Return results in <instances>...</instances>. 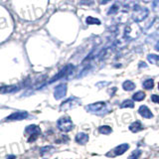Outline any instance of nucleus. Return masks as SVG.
<instances>
[{
    "label": "nucleus",
    "instance_id": "nucleus-7",
    "mask_svg": "<svg viewBox=\"0 0 159 159\" xmlns=\"http://www.w3.org/2000/svg\"><path fill=\"white\" fill-rule=\"evenodd\" d=\"M67 94V85L66 84H60L59 86L56 87L55 92H54V97L56 100H60L63 98Z\"/></svg>",
    "mask_w": 159,
    "mask_h": 159
},
{
    "label": "nucleus",
    "instance_id": "nucleus-2",
    "mask_svg": "<svg viewBox=\"0 0 159 159\" xmlns=\"http://www.w3.org/2000/svg\"><path fill=\"white\" fill-rule=\"evenodd\" d=\"M132 9H133V12H132V19H133L135 22L143 21L149 14V10L147 9L146 7L134 5L132 7Z\"/></svg>",
    "mask_w": 159,
    "mask_h": 159
},
{
    "label": "nucleus",
    "instance_id": "nucleus-18",
    "mask_svg": "<svg viewBox=\"0 0 159 159\" xmlns=\"http://www.w3.org/2000/svg\"><path fill=\"white\" fill-rule=\"evenodd\" d=\"M98 131H100V133L101 134H105L108 135L109 133H111V127L108 126V125H103V126H100V128H98Z\"/></svg>",
    "mask_w": 159,
    "mask_h": 159
},
{
    "label": "nucleus",
    "instance_id": "nucleus-33",
    "mask_svg": "<svg viewBox=\"0 0 159 159\" xmlns=\"http://www.w3.org/2000/svg\"><path fill=\"white\" fill-rule=\"evenodd\" d=\"M16 157H15V155H10V156H8V158L7 159H15Z\"/></svg>",
    "mask_w": 159,
    "mask_h": 159
},
{
    "label": "nucleus",
    "instance_id": "nucleus-9",
    "mask_svg": "<svg viewBox=\"0 0 159 159\" xmlns=\"http://www.w3.org/2000/svg\"><path fill=\"white\" fill-rule=\"evenodd\" d=\"M75 140L77 143H79V144L84 145L89 141V135L87 133H85V132H80V133H78L77 135H76Z\"/></svg>",
    "mask_w": 159,
    "mask_h": 159
},
{
    "label": "nucleus",
    "instance_id": "nucleus-15",
    "mask_svg": "<svg viewBox=\"0 0 159 159\" xmlns=\"http://www.w3.org/2000/svg\"><path fill=\"white\" fill-rule=\"evenodd\" d=\"M86 23L88 25H101V20H98L97 18L89 16L86 19Z\"/></svg>",
    "mask_w": 159,
    "mask_h": 159
},
{
    "label": "nucleus",
    "instance_id": "nucleus-19",
    "mask_svg": "<svg viewBox=\"0 0 159 159\" xmlns=\"http://www.w3.org/2000/svg\"><path fill=\"white\" fill-rule=\"evenodd\" d=\"M40 130V127L39 126H37L35 125V124H31V125H29L26 127V130L25 132H27V133H34V132H36V131H39Z\"/></svg>",
    "mask_w": 159,
    "mask_h": 159
},
{
    "label": "nucleus",
    "instance_id": "nucleus-26",
    "mask_svg": "<svg viewBox=\"0 0 159 159\" xmlns=\"http://www.w3.org/2000/svg\"><path fill=\"white\" fill-rule=\"evenodd\" d=\"M151 101H152L153 103L159 104V96L158 94H152V96H151Z\"/></svg>",
    "mask_w": 159,
    "mask_h": 159
},
{
    "label": "nucleus",
    "instance_id": "nucleus-22",
    "mask_svg": "<svg viewBox=\"0 0 159 159\" xmlns=\"http://www.w3.org/2000/svg\"><path fill=\"white\" fill-rule=\"evenodd\" d=\"M118 8H119V6H118V4H113L111 7V9L108 10V15H111V14H116V12L117 11H118Z\"/></svg>",
    "mask_w": 159,
    "mask_h": 159
},
{
    "label": "nucleus",
    "instance_id": "nucleus-11",
    "mask_svg": "<svg viewBox=\"0 0 159 159\" xmlns=\"http://www.w3.org/2000/svg\"><path fill=\"white\" fill-rule=\"evenodd\" d=\"M142 129V124L140 122H138V120H136V122H132L130 125H129V130L132 131V132H138Z\"/></svg>",
    "mask_w": 159,
    "mask_h": 159
},
{
    "label": "nucleus",
    "instance_id": "nucleus-31",
    "mask_svg": "<svg viewBox=\"0 0 159 159\" xmlns=\"http://www.w3.org/2000/svg\"><path fill=\"white\" fill-rule=\"evenodd\" d=\"M109 84V83H103V84H97V87H101H101H104V86H107V85H108Z\"/></svg>",
    "mask_w": 159,
    "mask_h": 159
},
{
    "label": "nucleus",
    "instance_id": "nucleus-28",
    "mask_svg": "<svg viewBox=\"0 0 159 159\" xmlns=\"http://www.w3.org/2000/svg\"><path fill=\"white\" fill-rule=\"evenodd\" d=\"M111 93H109V94H111V96H113V94H115V93L117 90V88H112V89H111Z\"/></svg>",
    "mask_w": 159,
    "mask_h": 159
},
{
    "label": "nucleus",
    "instance_id": "nucleus-20",
    "mask_svg": "<svg viewBox=\"0 0 159 159\" xmlns=\"http://www.w3.org/2000/svg\"><path fill=\"white\" fill-rule=\"evenodd\" d=\"M147 60H148V62L153 64V65H155L158 61H159V56L157 55H154V54H149L148 56H147Z\"/></svg>",
    "mask_w": 159,
    "mask_h": 159
},
{
    "label": "nucleus",
    "instance_id": "nucleus-3",
    "mask_svg": "<svg viewBox=\"0 0 159 159\" xmlns=\"http://www.w3.org/2000/svg\"><path fill=\"white\" fill-rule=\"evenodd\" d=\"M57 126H58V128L61 131L69 132L72 130L74 124H73V122H72V119L69 116H63L58 120V122H57Z\"/></svg>",
    "mask_w": 159,
    "mask_h": 159
},
{
    "label": "nucleus",
    "instance_id": "nucleus-17",
    "mask_svg": "<svg viewBox=\"0 0 159 159\" xmlns=\"http://www.w3.org/2000/svg\"><path fill=\"white\" fill-rule=\"evenodd\" d=\"M120 108H134V103L132 100H125L123 101L122 104H120Z\"/></svg>",
    "mask_w": 159,
    "mask_h": 159
},
{
    "label": "nucleus",
    "instance_id": "nucleus-8",
    "mask_svg": "<svg viewBox=\"0 0 159 159\" xmlns=\"http://www.w3.org/2000/svg\"><path fill=\"white\" fill-rule=\"evenodd\" d=\"M28 117V113L25 112V111H18V112H13L11 113L10 115H8L6 117V120H23L26 119Z\"/></svg>",
    "mask_w": 159,
    "mask_h": 159
},
{
    "label": "nucleus",
    "instance_id": "nucleus-14",
    "mask_svg": "<svg viewBox=\"0 0 159 159\" xmlns=\"http://www.w3.org/2000/svg\"><path fill=\"white\" fill-rule=\"evenodd\" d=\"M143 89L145 90H152L154 88V81L152 79H148V80H145L142 84Z\"/></svg>",
    "mask_w": 159,
    "mask_h": 159
},
{
    "label": "nucleus",
    "instance_id": "nucleus-27",
    "mask_svg": "<svg viewBox=\"0 0 159 159\" xmlns=\"http://www.w3.org/2000/svg\"><path fill=\"white\" fill-rule=\"evenodd\" d=\"M109 1H111V0H98V2H100V4H101V5L107 4V3H108Z\"/></svg>",
    "mask_w": 159,
    "mask_h": 159
},
{
    "label": "nucleus",
    "instance_id": "nucleus-4",
    "mask_svg": "<svg viewBox=\"0 0 159 159\" xmlns=\"http://www.w3.org/2000/svg\"><path fill=\"white\" fill-rule=\"evenodd\" d=\"M81 100L78 97H69L68 100H66L64 103H62L61 107H60V109L61 111H69V109H72L78 105L81 104Z\"/></svg>",
    "mask_w": 159,
    "mask_h": 159
},
{
    "label": "nucleus",
    "instance_id": "nucleus-1",
    "mask_svg": "<svg viewBox=\"0 0 159 159\" xmlns=\"http://www.w3.org/2000/svg\"><path fill=\"white\" fill-rule=\"evenodd\" d=\"M86 111L97 115H105L111 111V108L104 101H97L86 107Z\"/></svg>",
    "mask_w": 159,
    "mask_h": 159
},
{
    "label": "nucleus",
    "instance_id": "nucleus-25",
    "mask_svg": "<svg viewBox=\"0 0 159 159\" xmlns=\"http://www.w3.org/2000/svg\"><path fill=\"white\" fill-rule=\"evenodd\" d=\"M55 148L52 146H46V147H43L42 149H41V154H46L48 151H51V150H54Z\"/></svg>",
    "mask_w": 159,
    "mask_h": 159
},
{
    "label": "nucleus",
    "instance_id": "nucleus-5",
    "mask_svg": "<svg viewBox=\"0 0 159 159\" xmlns=\"http://www.w3.org/2000/svg\"><path fill=\"white\" fill-rule=\"evenodd\" d=\"M74 66L73 65H67L66 67H64L63 69L59 72L58 74H57L54 78H52L50 80V82H49V84H53L54 82H56L57 80H60V79H62V78H65L66 76L68 75H70L73 73V71H74Z\"/></svg>",
    "mask_w": 159,
    "mask_h": 159
},
{
    "label": "nucleus",
    "instance_id": "nucleus-16",
    "mask_svg": "<svg viewBox=\"0 0 159 159\" xmlns=\"http://www.w3.org/2000/svg\"><path fill=\"white\" fill-rule=\"evenodd\" d=\"M145 98V94L144 92H137L135 93L133 96H132V100L135 101H143Z\"/></svg>",
    "mask_w": 159,
    "mask_h": 159
},
{
    "label": "nucleus",
    "instance_id": "nucleus-29",
    "mask_svg": "<svg viewBox=\"0 0 159 159\" xmlns=\"http://www.w3.org/2000/svg\"><path fill=\"white\" fill-rule=\"evenodd\" d=\"M158 6H159V0H155L154 3H153V7L156 9V7H158Z\"/></svg>",
    "mask_w": 159,
    "mask_h": 159
},
{
    "label": "nucleus",
    "instance_id": "nucleus-32",
    "mask_svg": "<svg viewBox=\"0 0 159 159\" xmlns=\"http://www.w3.org/2000/svg\"><path fill=\"white\" fill-rule=\"evenodd\" d=\"M155 50H156V51H158L159 52V42L156 44V45H155Z\"/></svg>",
    "mask_w": 159,
    "mask_h": 159
},
{
    "label": "nucleus",
    "instance_id": "nucleus-24",
    "mask_svg": "<svg viewBox=\"0 0 159 159\" xmlns=\"http://www.w3.org/2000/svg\"><path fill=\"white\" fill-rule=\"evenodd\" d=\"M94 2V0H81V4L86 5V6H90L93 5Z\"/></svg>",
    "mask_w": 159,
    "mask_h": 159
},
{
    "label": "nucleus",
    "instance_id": "nucleus-12",
    "mask_svg": "<svg viewBox=\"0 0 159 159\" xmlns=\"http://www.w3.org/2000/svg\"><path fill=\"white\" fill-rule=\"evenodd\" d=\"M19 88L17 86H6V87H2L0 88V94H8V93H12L17 90Z\"/></svg>",
    "mask_w": 159,
    "mask_h": 159
},
{
    "label": "nucleus",
    "instance_id": "nucleus-34",
    "mask_svg": "<svg viewBox=\"0 0 159 159\" xmlns=\"http://www.w3.org/2000/svg\"><path fill=\"white\" fill-rule=\"evenodd\" d=\"M158 90H159V84H158Z\"/></svg>",
    "mask_w": 159,
    "mask_h": 159
},
{
    "label": "nucleus",
    "instance_id": "nucleus-13",
    "mask_svg": "<svg viewBox=\"0 0 159 159\" xmlns=\"http://www.w3.org/2000/svg\"><path fill=\"white\" fill-rule=\"evenodd\" d=\"M122 88L124 90H127V92H129V90H133L135 89V84L130 81H125L122 84Z\"/></svg>",
    "mask_w": 159,
    "mask_h": 159
},
{
    "label": "nucleus",
    "instance_id": "nucleus-23",
    "mask_svg": "<svg viewBox=\"0 0 159 159\" xmlns=\"http://www.w3.org/2000/svg\"><path fill=\"white\" fill-rule=\"evenodd\" d=\"M40 133H41V130L36 131V132H34V133L30 134V137L28 138V142H33L34 140H36L37 137H38V135H39Z\"/></svg>",
    "mask_w": 159,
    "mask_h": 159
},
{
    "label": "nucleus",
    "instance_id": "nucleus-6",
    "mask_svg": "<svg viewBox=\"0 0 159 159\" xmlns=\"http://www.w3.org/2000/svg\"><path fill=\"white\" fill-rule=\"evenodd\" d=\"M128 148H129V145H128L127 143L120 144L118 146H116L115 148H113L111 152H109V154H111V155H108V156H111V157L118 156V155H122L124 152H126V151L128 150Z\"/></svg>",
    "mask_w": 159,
    "mask_h": 159
},
{
    "label": "nucleus",
    "instance_id": "nucleus-21",
    "mask_svg": "<svg viewBox=\"0 0 159 159\" xmlns=\"http://www.w3.org/2000/svg\"><path fill=\"white\" fill-rule=\"evenodd\" d=\"M140 155H141V150L140 149H135L133 152H132V154L129 155L128 159H138Z\"/></svg>",
    "mask_w": 159,
    "mask_h": 159
},
{
    "label": "nucleus",
    "instance_id": "nucleus-10",
    "mask_svg": "<svg viewBox=\"0 0 159 159\" xmlns=\"http://www.w3.org/2000/svg\"><path fill=\"white\" fill-rule=\"evenodd\" d=\"M138 112H139V115L144 117V118H152L153 117L152 112H151V111L146 107V105H141L138 109Z\"/></svg>",
    "mask_w": 159,
    "mask_h": 159
},
{
    "label": "nucleus",
    "instance_id": "nucleus-30",
    "mask_svg": "<svg viewBox=\"0 0 159 159\" xmlns=\"http://www.w3.org/2000/svg\"><path fill=\"white\" fill-rule=\"evenodd\" d=\"M146 64L145 63H143V62H140L139 63V68H146Z\"/></svg>",
    "mask_w": 159,
    "mask_h": 159
}]
</instances>
